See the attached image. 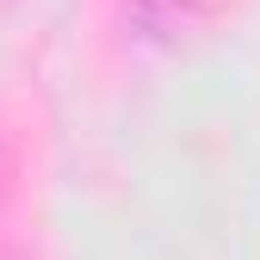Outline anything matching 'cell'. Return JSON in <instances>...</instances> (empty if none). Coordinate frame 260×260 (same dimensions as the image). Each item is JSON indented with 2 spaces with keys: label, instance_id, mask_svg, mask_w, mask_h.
<instances>
[{
  "label": "cell",
  "instance_id": "cell-1",
  "mask_svg": "<svg viewBox=\"0 0 260 260\" xmlns=\"http://www.w3.org/2000/svg\"><path fill=\"white\" fill-rule=\"evenodd\" d=\"M205 19V0H124V31L137 44H180Z\"/></svg>",
  "mask_w": 260,
  "mask_h": 260
}]
</instances>
